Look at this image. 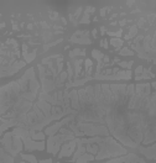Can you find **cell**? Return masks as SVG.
<instances>
[{
    "instance_id": "1",
    "label": "cell",
    "mask_w": 156,
    "mask_h": 163,
    "mask_svg": "<svg viewBox=\"0 0 156 163\" xmlns=\"http://www.w3.org/2000/svg\"><path fill=\"white\" fill-rule=\"evenodd\" d=\"M73 138H74V133L71 130L61 129L58 135L50 136V138L47 140V152H50L52 154H57L62 142L68 141V140H73Z\"/></svg>"
},
{
    "instance_id": "2",
    "label": "cell",
    "mask_w": 156,
    "mask_h": 163,
    "mask_svg": "<svg viewBox=\"0 0 156 163\" xmlns=\"http://www.w3.org/2000/svg\"><path fill=\"white\" fill-rule=\"evenodd\" d=\"M76 127L83 133V135H103V136H108L109 131L104 125H92V124H87V122H77Z\"/></svg>"
},
{
    "instance_id": "3",
    "label": "cell",
    "mask_w": 156,
    "mask_h": 163,
    "mask_svg": "<svg viewBox=\"0 0 156 163\" xmlns=\"http://www.w3.org/2000/svg\"><path fill=\"white\" fill-rule=\"evenodd\" d=\"M74 117H76V116H73V115H71V116L66 117V119H63L62 121L56 122L55 125H52V126H50V127H47L46 130H45V135H48V136H55V133L57 132V130H59V129L62 127V125L68 124L69 121H73V120H74Z\"/></svg>"
},
{
    "instance_id": "4",
    "label": "cell",
    "mask_w": 156,
    "mask_h": 163,
    "mask_svg": "<svg viewBox=\"0 0 156 163\" xmlns=\"http://www.w3.org/2000/svg\"><path fill=\"white\" fill-rule=\"evenodd\" d=\"M76 144H77V138H73V140H71L69 142H67L65 143L62 146V150L61 152H59V157H67V156H69V154H72V152L74 150V147H76Z\"/></svg>"
},
{
    "instance_id": "5",
    "label": "cell",
    "mask_w": 156,
    "mask_h": 163,
    "mask_svg": "<svg viewBox=\"0 0 156 163\" xmlns=\"http://www.w3.org/2000/svg\"><path fill=\"white\" fill-rule=\"evenodd\" d=\"M105 163H145L143 159L136 157V154H128L123 158L119 159H113V161H108Z\"/></svg>"
},
{
    "instance_id": "6",
    "label": "cell",
    "mask_w": 156,
    "mask_h": 163,
    "mask_svg": "<svg viewBox=\"0 0 156 163\" xmlns=\"http://www.w3.org/2000/svg\"><path fill=\"white\" fill-rule=\"evenodd\" d=\"M139 151L141 152V153H145V156L151 159H155V144H152V146L150 148H143L140 147Z\"/></svg>"
},
{
    "instance_id": "7",
    "label": "cell",
    "mask_w": 156,
    "mask_h": 163,
    "mask_svg": "<svg viewBox=\"0 0 156 163\" xmlns=\"http://www.w3.org/2000/svg\"><path fill=\"white\" fill-rule=\"evenodd\" d=\"M94 159V156H92V154H88V153H84V154H82L81 157H78L76 159V162L77 163H85V162H88V161H93Z\"/></svg>"
},
{
    "instance_id": "8",
    "label": "cell",
    "mask_w": 156,
    "mask_h": 163,
    "mask_svg": "<svg viewBox=\"0 0 156 163\" xmlns=\"http://www.w3.org/2000/svg\"><path fill=\"white\" fill-rule=\"evenodd\" d=\"M21 157L26 159V161H29L30 163H37V159L35 158V156H32V154H21Z\"/></svg>"
},
{
    "instance_id": "9",
    "label": "cell",
    "mask_w": 156,
    "mask_h": 163,
    "mask_svg": "<svg viewBox=\"0 0 156 163\" xmlns=\"http://www.w3.org/2000/svg\"><path fill=\"white\" fill-rule=\"evenodd\" d=\"M81 63H82V61L81 59H78V61H76V63H74V68H76V77H78L79 76V72H81Z\"/></svg>"
},
{
    "instance_id": "10",
    "label": "cell",
    "mask_w": 156,
    "mask_h": 163,
    "mask_svg": "<svg viewBox=\"0 0 156 163\" xmlns=\"http://www.w3.org/2000/svg\"><path fill=\"white\" fill-rule=\"evenodd\" d=\"M85 69H87L88 74L91 73V69H92V62H91V59H87V61H85Z\"/></svg>"
},
{
    "instance_id": "11",
    "label": "cell",
    "mask_w": 156,
    "mask_h": 163,
    "mask_svg": "<svg viewBox=\"0 0 156 163\" xmlns=\"http://www.w3.org/2000/svg\"><path fill=\"white\" fill-rule=\"evenodd\" d=\"M120 54L121 56H125V54H128V56H133V52L128 50V48H123V50L120 51Z\"/></svg>"
},
{
    "instance_id": "12",
    "label": "cell",
    "mask_w": 156,
    "mask_h": 163,
    "mask_svg": "<svg viewBox=\"0 0 156 163\" xmlns=\"http://www.w3.org/2000/svg\"><path fill=\"white\" fill-rule=\"evenodd\" d=\"M93 56H94V58H97L98 61H100V59L103 58V54L100 53L99 51H93Z\"/></svg>"
},
{
    "instance_id": "13",
    "label": "cell",
    "mask_w": 156,
    "mask_h": 163,
    "mask_svg": "<svg viewBox=\"0 0 156 163\" xmlns=\"http://www.w3.org/2000/svg\"><path fill=\"white\" fill-rule=\"evenodd\" d=\"M120 66L121 67H124V68H131V66H133V61H130V62H121L120 63Z\"/></svg>"
},
{
    "instance_id": "14",
    "label": "cell",
    "mask_w": 156,
    "mask_h": 163,
    "mask_svg": "<svg viewBox=\"0 0 156 163\" xmlns=\"http://www.w3.org/2000/svg\"><path fill=\"white\" fill-rule=\"evenodd\" d=\"M121 43H123V42H121L120 40H115V38H114V40H111V44H114L115 47H120V46H121Z\"/></svg>"
},
{
    "instance_id": "15",
    "label": "cell",
    "mask_w": 156,
    "mask_h": 163,
    "mask_svg": "<svg viewBox=\"0 0 156 163\" xmlns=\"http://www.w3.org/2000/svg\"><path fill=\"white\" fill-rule=\"evenodd\" d=\"M89 20H88V15H84V17L82 19V21L81 22H88Z\"/></svg>"
},
{
    "instance_id": "16",
    "label": "cell",
    "mask_w": 156,
    "mask_h": 163,
    "mask_svg": "<svg viewBox=\"0 0 156 163\" xmlns=\"http://www.w3.org/2000/svg\"><path fill=\"white\" fill-rule=\"evenodd\" d=\"M143 66H139V67H137V69H136V73H140V72H143Z\"/></svg>"
},
{
    "instance_id": "17",
    "label": "cell",
    "mask_w": 156,
    "mask_h": 163,
    "mask_svg": "<svg viewBox=\"0 0 156 163\" xmlns=\"http://www.w3.org/2000/svg\"><path fill=\"white\" fill-rule=\"evenodd\" d=\"M40 163H52L51 159H47V161H41Z\"/></svg>"
},
{
    "instance_id": "18",
    "label": "cell",
    "mask_w": 156,
    "mask_h": 163,
    "mask_svg": "<svg viewBox=\"0 0 156 163\" xmlns=\"http://www.w3.org/2000/svg\"><path fill=\"white\" fill-rule=\"evenodd\" d=\"M21 163H25V162H21Z\"/></svg>"
}]
</instances>
